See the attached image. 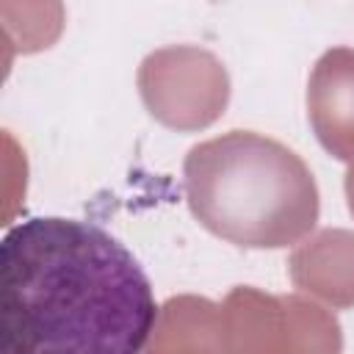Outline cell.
<instances>
[{
	"label": "cell",
	"instance_id": "6da1fadb",
	"mask_svg": "<svg viewBox=\"0 0 354 354\" xmlns=\"http://www.w3.org/2000/svg\"><path fill=\"white\" fill-rule=\"evenodd\" d=\"M155 321L147 271L105 227L36 216L3 235L0 354H133Z\"/></svg>",
	"mask_w": 354,
	"mask_h": 354
}]
</instances>
